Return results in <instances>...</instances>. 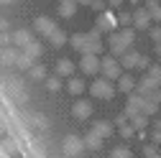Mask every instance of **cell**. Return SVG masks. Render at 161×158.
<instances>
[{
	"instance_id": "1",
	"label": "cell",
	"mask_w": 161,
	"mask_h": 158,
	"mask_svg": "<svg viewBox=\"0 0 161 158\" xmlns=\"http://www.w3.org/2000/svg\"><path fill=\"white\" fill-rule=\"evenodd\" d=\"M130 44H133V31H130V28L115 31V33L110 36V54H113V56H123Z\"/></svg>"
},
{
	"instance_id": "2",
	"label": "cell",
	"mask_w": 161,
	"mask_h": 158,
	"mask_svg": "<svg viewBox=\"0 0 161 158\" xmlns=\"http://www.w3.org/2000/svg\"><path fill=\"white\" fill-rule=\"evenodd\" d=\"M3 82V87L8 89V94H10V100H15V102H26V87H23V79L21 76H15V74H8V76H3L0 79Z\"/></svg>"
},
{
	"instance_id": "3",
	"label": "cell",
	"mask_w": 161,
	"mask_h": 158,
	"mask_svg": "<svg viewBox=\"0 0 161 158\" xmlns=\"http://www.w3.org/2000/svg\"><path fill=\"white\" fill-rule=\"evenodd\" d=\"M100 74H103L105 79H110V82H118V76L123 74V64H120V59H115L113 54L103 59V66H100Z\"/></svg>"
},
{
	"instance_id": "4",
	"label": "cell",
	"mask_w": 161,
	"mask_h": 158,
	"mask_svg": "<svg viewBox=\"0 0 161 158\" xmlns=\"http://www.w3.org/2000/svg\"><path fill=\"white\" fill-rule=\"evenodd\" d=\"M120 64H123V69L133 71V69H148V59L143 54H136V51H125L123 56H120Z\"/></svg>"
},
{
	"instance_id": "5",
	"label": "cell",
	"mask_w": 161,
	"mask_h": 158,
	"mask_svg": "<svg viewBox=\"0 0 161 158\" xmlns=\"http://www.w3.org/2000/svg\"><path fill=\"white\" fill-rule=\"evenodd\" d=\"M85 148H87L85 140H82V138H77V135H67L64 140H62V153H64L67 158H77Z\"/></svg>"
},
{
	"instance_id": "6",
	"label": "cell",
	"mask_w": 161,
	"mask_h": 158,
	"mask_svg": "<svg viewBox=\"0 0 161 158\" xmlns=\"http://www.w3.org/2000/svg\"><path fill=\"white\" fill-rule=\"evenodd\" d=\"M90 92H92V97H97V100H110V97H113V82H110V79H95V82L90 84Z\"/></svg>"
},
{
	"instance_id": "7",
	"label": "cell",
	"mask_w": 161,
	"mask_h": 158,
	"mask_svg": "<svg viewBox=\"0 0 161 158\" xmlns=\"http://www.w3.org/2000/svg\"><path fill=\"white\" fill-rule=\"evenodd\" d=\"M100 66H103V61L97 59V54H82V59H79V69L87 76H95L100 71Z\"/></svg>"
},
{
	"instance_id": "8",
	"label": "cell",
	"mask_w": 161,
	"mask_h": 158,
	"mask_svg": "<svg viewBox=\"0 0 161 158\" xmlns=\"http://www.w3.org/2000/svg\"><path fill=\"white\" fill-rule=\"evenodd\" d=\"M18 59H21L18 46H3L0 49V64L3 66H18Z\"/></svg>"
},
{
	"instance_id": "9",
	"label": "cell",
	"mask_w": 161,
	"mask_h": 158,
	"mask_svg": "<svg viewBox=\"0 0 161 158\" xmlns=\"http://www.w3.org/2000/svg\"><path fill=\"white\" fill-rule=\"evenodd\" d=\"M130 21H133V28H138V31H143V28H148L151 26V13L146 10V8H138V10H133L130 13Z\"/></svg>"
},
{
	"instance_id": "10",
	"label": "cell",
	"mask_w": 161,
	"mask_h": 158,
	"mask_svg": "<svg viewBox=\"0 0 161 158\" xmlns=\"http://www.w3.org/2000/svg\"><path fill=\"white\" fill-rule=\"evenodd\" d=\"M31 41H33V36H31L28 28H18V31H13V36H10V44H15L18 49H26Z\"/></svg>"
},
{
	"instance_id": "11",
	"label": "cell",
	"mask_w": 161,
	"mask_h": 158,
	"mask_svg": "<svg viewBox=\"0 0 161 158\" xmlns=\"http://www.w3.org/2000/svg\"><path fill=\"white\" fill-rule=\"evenodd\" d=\"M161 87V82H156V79L153 76H143V79H141V82H138V94H143V97H148V94H153L156 89Z\"/></svg>"
},
{
	"instance_id": "12",
	"label": "cell",
	"mask_w": 161,
	"mask_h": 158,
	"mask_svg": "<svg viewBox=\"0 0 161 158\" xmlns=\"http://www.w3.org/2000/svg\"><path fill=\"white\" fill-rule=\"evenodd\" d=\"M72 115L77 117V120H87V117L92 115V105L87 100H79V102L72 105Z\"/></svg>"
},
{
	"instance_id": "13",
	"label": "cell",
	"mask_w": 161,
	"mask_h": 158,
	"mask_svg": "<svg viewBox=\"0 0 161 158\" xmlns=\"http://www.w3.org/2000/svg\"><path fill=\"white\" fill-rule=\"evenodd\" d=\"M115 26H118V18L115 15H110V13H103V15H100L97 18V31L100 33H105V31H115Z\"/></svg>"
},
{
	"instance_id": "14",
	"label": "cell",
	"mask_w": 161,
	"mask_h": 158,
	"mask_svg": "<svg viewBox=\"0 0 161 158\" xmlns=\"http://www.w3.org/2000/svg\"><path fill=\"white\" fill-rule=\"evenodd\" d=\"M69 44H72V49L79 51V54H90V38H87V33H74Z\"/></svg>"
},
{
	"instance_id": "15",
	"label": "cell",
	"mask_w": 161,
	"mask_h": 158,
	"mask_svg": "<svg viewBox=\"0 0 161 158\" xmlns=\"http://www.w3.org/2000/svg\"><path fill=\"white\" fill-rule=\"evenodd\" d=\"M33 28L41 33V36H49L51 31H56V26H54V21L51 18H46V15H38L36 21H33Z\"/></svg>"
},
{
	"instance_id": "16",
	"label": "cell",
	"mask_w": 161,
	"mask_h": 158,
	"mask_svg": "<svg viewBox=\"0 0 161 158\" xmlns=\"http://www.w3.org/2000/svg\"><path fill=\"white\" fill-rule=\"evenodd\" d=\"M136 87H138V82H136V79H133V74H128V71H123V74L118 76V89H120V92H128V94H130V92H133Z\"/></svg>"
},
{
	"instance_id": "17",
	"label": "cell",
	"mask_w": 161,
	"mask_h": 158,
	"mask_svg": "<svg viewBox=\"0 0 161 158\" xmlns=\"http://www.w3.org/2000/svg\"><path fill=\"white\" fill-rule=\"evenodd\" d=\"M46 41H49L54 49H62V46H67L69 38H67V33H64V31H59V28H56V31H51V33L46 36Z\"/></svg>"
},
{
	"instance_id": "18",
	"label": "cell",
	"mask_w": 161,
	"mask_h": 158,
	"mask_svg": "<svg viewBox=\"0 0 161 158\" xmlns=\"http://www.w3.org/2000/svg\"><path fill=\"white\" fill-rule=\"evenodd\" d=\"M141 102H143V94H133L130 100L125 102V115H128V117L141 115Z\"/></svg>"
},
{
	"instance_id": "19",
	"label": "cell",
	"mask_w": 161,
	"mask_h": 158,
	"mask_svg": "<svg viewBox=\"0 0 161 158\" xmlns=\"http://www.w3.org/2000/svg\"><path fill=\"white\" fill-rule=\"evenodd\" d=\"M103 140H105L103 135H97L95 130H90V133H87V138H85V145H87L90 150H100V148H103Z\"/></svg>"
},
{
	"instance_id": "20",
	"label": "cell",
	"mask_w": 161,
	"mask_h": 158,
	"mask_svg": "<svg viewBox=\"0 0 161 158\" xmlns=\"http://www.w3.org/2000/svg\"><path fill=\"white\" fill-rule=\"evenodd\" d=\"M77 0H62V5H59V15L62 18H72L74 13H77Z\"/></svg>"
},
{
	"instance_id": "21",
	"label": "cell",
	"mask_w": 161,
	"mask_h": 158,
	"mask_svg": "<svg viewBox=\"0 0 161 158\" xmlns=\"http://www.w3.org/2000/svg\"><path fill=\"white\" fill-rule=\"evenodd\" d=\"M156 110H158V100H156V97L153 94L143 97V102H141V112H143V115H153Z\"/></svg>"
},
{
	"instance_id": "22",
	"label": "cell",
	"mask_w": 161,
	"mask_h": 158,
	"mask_svg": "<svg viewBox=\"0 0 161 158\" xmlns=\"http://www.w3.org/2000/svg\"><path fill=\"white\" fill-rule=\"evenodd\" d=\"M67 89H69V94H82V92L87 89V84L82 82V79H77V76H69V82H67Z\"/></svg>"
},
{
	"instance_id": "23",
	"label": "cell",
	"mask_w": 161,
	"mask_h": 158,
	"mask_svg": "<svg viewBox=\"0 0 161 158\" xmlns=\"http://www.w3.org/2000/svg\"><path fill=\"white\" fill-rule=\"evenodd\" d=\"M146 10L151 13L156 23H161V0H146Z\"/></svg>"
},
{
	"instance_id": "24",
	"label": "cell",
	"mask_w": 161,
	"mask_h": 158,
	"mask_svg": "<svg viewBox=\"0 0 161 158\" xmlns=\"http://www.w3.org/2000/svg\"><path fill=\"white\" fill-rule=\"evenodd\" d=\"M72 69H74V64L69 61V59H62V61L56 64V74L59 76H72Z\"/></svg>"
},
{
	"instance_id": "25",
	"label": "cell",
	"mask_w": 161,
	"mask_h": 158,
	"mask_svg": "<svg viewBox=\"0 0 161 158\" xmlns=\"http://www.w3.org/2000/svg\"><path fill=\"white\" fill-rule=\"evenodd\" d=\"M28 74H31L33 82H44V79H46V69H44L41 64H33V66L28 69Z\"/></svg>"
},
{
	"instance_id": "26",
	"label": "cell",
	"mask_w": 161,
	"mask_h": 158,
	"mask_svg": "<svg viewBox=\"0 0 161 158\" xmlns=\"http://www.w3.org/2000/svg\"><path fill=\"white\" fill-rule=\"evenodd\" d=\"M23 51H26V54H28L31 59H38V56H41V51H44V46H41V44H38L36 38H33V41H31V44H28V46H26Z\"/></svg>"
},
{
	"instance_id": "27",
	"label": "cell",
	"mask_w": 161,
	"mask_h": 158,
	"mask_svg": "<svg viewBox=\"0 0 161 158\" xmlns=\"http://www.w3.org/2000/svg\"><path fill=\"white\" fill-rule=\"evenodd\" d=\"M92 130H95L97 135H103V138H108V135L113 133V125H110V123H105V120H100V123H95V125H92Z\"/></svg>"
},
{
	"instance_id": "28",
	"label": "cell",
	"mask_w": 161,
	"mask_h": 158,
	"mask_svg": "<svg viewBox=\"0 0 161 158\" xmlns=\"http://www.w3.org/2000/svg\"><path fill=\"white\" fill-rule=\"evenodd\" d=\"M31 66H33V59H31V56H28V54L21 49V59H18V66H15V69H21V71H28Z\"/></svg>"
},
{
	"instance_id": "29",
	"label": "cell",
	"mask_w": 161,
	"mask_h": 158,
	"mask_svg": "<svg viewBox=\"0 0 161 158\" xmlns=\"http://www.w3.org/2000/svg\"><path fill=\"white\" fill-rule=\"evenodd\" d=\"M46 89L49 92H59V89H62V76H46Z\"/></svg>"
},
{
	"instance_id": "30",
	"label": "cell",
	"mask_w": 161,
	"mask_h": 158,
	"mask_svg": "<svg viewBox=\"0 0 161 158\" xmlns=\"http://www.w3.org/2000/svg\"><path fill=\"white\" fill-rule=\"evenodd\" d=\"M146 117H148V115H143V112H141V115H133V123H130V125H133L136 130H143V128H146Z\"/></svg>"
},
{
	"instance_id": "31",
	"label": "cell",
	"mask_w": 161,
	"mask_h": 158,
	"mask_svg": "<svg viewBox=\"0 0 161 158\" xmlns=\"http://www.w3.org/2000/svg\"><path fill=\"white\" fill-rule=\"evenodd\" d=\"M110 158H133V153H130L128 148H123V145H120V148H115V150L110 153Z\"/></svg>"
},
{
	"instance_id": "32",
	"label": "cell",
	"mask_w": 161,
	"mask_h": 158,
	"mask_svg": "<svg viewBox=\"0 0 161 158\" xmlns=\"http://www.w3.org/2000/svg\"><path fill=\"white\" fill-rule=\"evenodd\" d=\"M146 74H148V76H153L156 82H161V66H156V64H153V66H148V69H146Z\"/></svg>"
},
{
	"instance_id": "33",
	"label": "cell",
	"mask_w": 161,
	"mask_h": 158,
	"mask_svg": "<svg viewBox=\"0 0 161 158\" xmlns=\"http://www.w3.org/2000/svg\"><path fill=\"white\" fill-rule=\"evenodd\" d=\"M120 135H123V138H130V135H133V125H120Z\"/></svg>"
},
{
	"instance_id": "34",
	"label": "cell",
	"mask_w": 161,
	"mask_h": 158,
	"mask_svg": "<svg viewBox=\"0 0 161 158\" xmlns=\"http://www.w3.org/2000/svg\"><path fill=\"white\" fill-rule=\"evenodd\" d=\"M151 38H153V44H158V41H161V26L151 28Z\"/></svg>"
},
{
	"instance_id": "35",
	"label": "cell",
	"mask_w": 161,
	"mask_h": 158,
	"mask_svg": "<svg viewBox=\"0 0 161 158\" xmlns=\"http://www.w3.org/2000/svg\"><path fill=\"white\" fill-rule=\"evenodd\" d=\"M31 120L36 123V128H46V120H44L41 115H31Z\"/></svg>"
},
{
	"instance_id": "36",
	"label": "cell",
	"mask_w": 161,
	"mask_h": 158,
	"mask_svg": "<svg viewBox=\"0 0 161 158\" xmlns=\"http://www.w3.org/2000/svg\"><path fill=\"white\" fill-rule=\"evenodd\" d=\"M8 41H10V36L5 31H0V49H3V44H8Z\"/></svg>"
},
{
	"instance_id": "37",
	"label": "cell",
	"mask_w": 161,
	"mask_h": 158,
	"mask_svg": "<svg viewBox=\"0 0 161 158\" xmlns=\"http://www.w3.org/2000/svg\"><path fill=\"white\" fill-rule=\"evenodd\" d=\"M143 153H146V158H148V155H153V153H156V148H153V145H146V148H143Z\"/></svg>"
},
{
	"instance_id": "38",
	"label": "cell",
	"mask_w": 161,
	"mask_h": 158,
	"mask_svg": "<svg viewBox=\"0 0 161 158\" xmlns=\"http://www.w3.org/2000/svg\"><path fill=\"white\" fill-rule=\"evenodd\" d=\"M153 143H158V145H161V130H158V133H153Z\"/></svg>"
},
{
	"instance_id": "39",
	"label": "cell",
	"mask_w": 161,
	"mask_h": 158,
	"mask_svg": "<svg viewBox=\"0 0 161 158\" xmlns=\"http://www.w3.org/2000/svg\"><path fill=\"white\" fill-rule=\"evenodd\" d=\"M105 3H110V5L115 8V5H123V0H105Z\"/></svg>"
},
{
	"instance_id": "40",
	"label": "cell",
	"mask_w": 161,
	"mask_h": 158,
	"mask_svg": "<svg viewBox=\"0 0 161 158\" xmlns=\"http://www.w3.org/2000/svg\"><path fill=\"white\" fill-rule=\"evenodd\" d=\"M77 3H79V5H92L95 0H77Z\"/></svg>"
},
{
	"instance_id": "41",
	"label": "cell",
	"mask_w": 161,
	"mask_h": 158,
	"mask_svg": "<svg viewBox=\"0 0 161 158\" xmlns=\"http://www.w3.org/2000/svg\"><path fill=\"white\" fill-rule=\"evenodd\" d=\"M153 97H156V100H158V102H161V87H158V89H156V92H153Z\"/></svg>"
},
{
	"instance_id": "42",
	"label": "cell",
	"mask_w": 161,
	"mask_h": 158,
	"mask_svg": "<svg viewBox=\"0 0 161 158\" xmlns=\"http://www.w3.org/2000/svg\"><path fill=\"white\" fill-rule=\"evenodd\" d=\"M10 3H15V0H0V5H10Z\"/></svg>"
},
{
	"instance_id": "43",
	"label": "cell",
	"mask_w": 161,
	"mask_h": 158,
	"mask_svg": "<svg viewBox=\"0 0 161 158\" xmlns=\"http://www.w3.org/2000/svg\"><path fill=\"white\" fill-rule=\"evenodd\" d=\"M153 49H156V54H158V56H161V41H158V44H156V46H153Z\"/></svg>"
},
{
	"instance_id": "44",
	"label": "cell",
	"mask_w": 161,
	"mask_h": 158,
	"mask_svg": "<svg viewBox=\"0 0 161 158\" xmlns=\"http://www.w3.org/2000/svg\"><path fill=\"white\" fill-rule=\"evenodd\" d=\"M148 158H161V155H156V153H153V155H148Z\"/></svg>"
},
{
	"instance_id": "45",
	"label": "cell",
	"mask_w": 161,
	"mask_h": 158,
	"mask_svg": "<svg viewBox=\"0 0 161 158\" xmlns=\"http://www.w3.org/2000/svg\"><path fill=\"white\" fill-rule=\"evenodd\" d=\"M158 130H161V123H158Z\"/></svg>"
}]
</instances>
